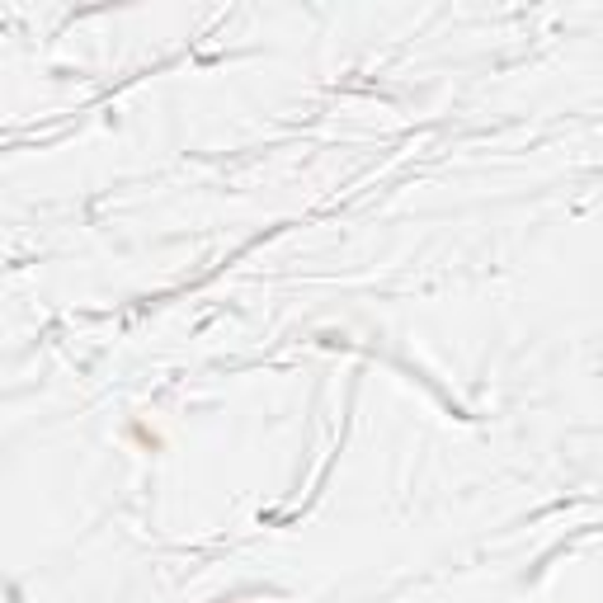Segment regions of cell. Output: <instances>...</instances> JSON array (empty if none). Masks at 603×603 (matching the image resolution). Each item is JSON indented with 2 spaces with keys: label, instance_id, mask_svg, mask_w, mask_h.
I'll return each mask as SVG.
<instances>
[]
</instances>
